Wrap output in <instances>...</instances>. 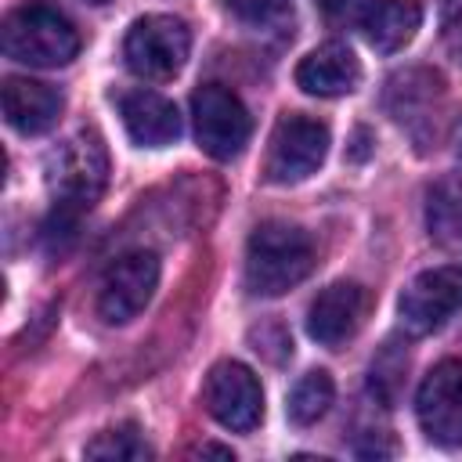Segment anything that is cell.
I'll use <instances>...</instances> for the list:
<instances>
[{
    "mask_svg": "<svg viewBox=\"0 0 462 462\" xmlns=\"http://www.w3.org/2000/svg\"><path fill=\"white\" fill-rule=\"evenodd\" d=\"M314 271V242L296 224L267 220L245 245V285L253 296H282Z\"/></svg>",
    "mask_w": 462,
    "mask_h": 462,
    "instance_id": "1",
    "label": "cell"
},
{
    "mask_svg": "<svg viewBox=\"0 0 462 462\" xmlns=\"http://www.w3.org/2000/svg\"><path fill=\"white\" fill-rule=\"evenodd\" d=\"M108 184V152L94 130H79L47 155V188L54 195V213L76 220L90 209Z\"/></svg>",
    "mask_w": 462,
    "mask_h": 462,
    "instance_id": "2",
    "label": "cell"
},
{
    "mask_svg": "<svg viewBox=\"0 0 462 462\" xmlns=\"http://www.w3.org/2000/svg\"><path fill=\"white\" fill-rule=\"evenodd\" d=\"M0 43L11 61L36 65V69H58L76 58L79 32L61 11L47 4H22L4 18Z\"/></svg>",
    "mask_w": 462,
    "mask_h": 462,
    "instance_id": "3",
    "label": "cell"
},
{
    "mask_svg": "<svg viewBox=\"0 0 462 462\" xmlns=\"http://www.w3.org/2000/svg\"><path fill=\"white\" fill-rule=\"evenodd\" d=\"M444 79L440 72L426 65L401 69L386 79L383 90V108L386 116L419 144V152L437 148L440 141V123H444Z\"/></svg>",
    "mask_w": 462,
    "mask_h": 462,
    "instance_id": "4",
    "label": "cell"
},
{
    "mask_svg": "<svg viewBox=\"0 0 462 462\" xmlns=\"http://www.w3.org/2000/svg\"><path fill=\"white\" fill-rule=\"evenodd\" d=\"M191 116H195V141L209 159H235L249 144L253 119L242 97L220 83H206L191 94Z\"/></svg>",
    "mask_w": 462,
    "mask_h": 462,
    "instance_id": "5",
    "label": "cell"
},
{
    "mask_svg": "<svg viewBox=\"0 0 462 462\" xmlns=\"http://www.w3.org/2000/svg\"><path fill=\"white\" fill-rule=\"evenodd\" d=\"M191 51V32L173 14H144L130 25L123 54L126 65L144 79H170L184 69Z\"/></svg>",
    "mask_w": 462,
    "mask_h": 462,
    "instance_id": "6",
    "label": "cell"
},
{
    "mask_svg": "<svg viewBox=\"0 0 462 462\" xmlns=\"http://www.w3.org/2000/svg\"><path fill=\"white\" fill-rule=\"evenodd\" d=\"M328 155V126L310 116H282L267 144V180L296 184L307 180Z\"/></svg>",
    "mask_w": 462,
    "mask_h": 462,
    "instance_id": "7",
    "label": "cell"
},
{
    "mask_svg": "<svg viewBox=\"0 0 462 462\" xmlns=\"http://www.w3.org/2000/svg\"><path fill=\"white\" fill-rule=\"evenodd\" d=\"M202 404L220 426L249 433L263 419V386L242 361H217L206 375Z\"/></svg>",
    "mask_w": 462,
    "mask_h": 462,
    "instance_id": "8",
    "label": "cell"
},
{
    "mask_svg": "<svg viewBox=\"0 0 462 462\" xmlns=\"http://www.w3.org/2000/svg\"><path fill=\"white\" fill-rule=\"evenodd\" d=\"M415 415L433 444L462 448V357L433 365L415 393Z\"/></svg>",
    "mask_w": 462,
    "mask_h": 462,
    "instance_id": "9",
    "label": "cell"
},
{
    "mask_svg": "<svg viewBox=\"0 0 462 462\" xmlns=\"http://www.w3.org/2000/svg\"><path fill=\"white\" fill-rule=\"evenodd\" d=\"M159 285V256L148 253V249H134V253H123L101 278V289H97V314L108 321V325H126L130 318H137L152 292Z\"/></svg>",
    "mask_w": 462,
    "mask_h": 462,
    "instance_id": "10",
    "label": "cell"
},
{
    "mask_svg": "<svg viewBox=\"0 0 462 462\" xmlns=\"http://www.w3.org/2000/svg\"><path fill=\"white\" fill-rule=\"evenodd\" d=\"M458 307H462V267L444 263V267H430L408 282V289L401 292L397 314L411 336H430Z\"/></svg>",
    "mask_w": 462,
    "mask_h": 462,
    "instance_id": "11",
    "label": "cell"
},
{
    "mask_svg": "<svg viewBox=\"0 0 462 462\" xmlns=\"http://www.w3.org/2000/svg\"><path fill=\"white\" fill-rule=\"evenodd\" d=\"M365 314H368V292L357 282H332L314 296L307 310V332L321 346L339 350L346 339L357 336Z\"/></svg>",
    "mask_w": 462,
    "mask_h": 462,
    "instance_id": "12",
    "label": "cell"
},
{
    "mask_svg": "<svg viewBox=\"0 0 462 462\" xmlns=\"http://www.w3.org/2000/svg\"><path fill=\"white\" fill-rule=\"evenodd\" d=\"M357 83H361V61L339 40L314 47L296 65V87L314 97H339V94H350Z\"/></svg>",
    "mask_w": 462,
    "mask_h": 462,
    "instance_id": "13",
    "label": "cell"
},
{
    "mask_svg": "<svg viewBox=\"0 0 462 462\" xmlns=\"http://www.w3.org/2000/svg\"><path fill=\"white\" fill-rule=\"evenodd\" d=\"M119 116H123L126 134L144 148H162L180 137L177 105L155 90H126L119 97Z\"/></svg>",
    "mask_w": 462,
    "mask_h": 462,
    "instance_id": "14",
    "label": "cell"
},
{
    "mask_svg": "<svg viewBox=\"0 0 462 462\" xmlns=\"http://www.w3.org/2000/svg\"><path fill=\"white\" fill-rule=\"evenodd\" d=\"M4 116L25 137L47 134L61 116V94L40 79L7 76L4 79Z\"/></svg>",
    "mask_w": 462,
    "mask_h": 462,
    "instance_id": "15",
    "label": "cell"
},
{
    "mask_svg": "<svg viewBox=\"0 0 462 462\" xmlns=\"http://www.w3.org/2000/svg\"><path fill=\"white\" fill-rule=\"evenodd\" d=\"M419 22H422L419 0H379V4L368 7L361 29H365V40H368L375 51L393 54V51H401L404 43H411Z\"/></svg>",
    "mask_w": 462,
    "mask_h": 462,
    "instance_id": "16",
    "label": "cell"
},
{
    "mask_svg": "<svg viewBox=\"0 0 462 462\" xmlns=\"http://www.w3.org/2000/svg\"><path fill=\"white\" fill-rule=\"evenodd\" d=\"M426 224L440 245L462 249V180L458 177H444L430 188Z\"/></svg>",
    "mask_w": 462,
    "mask_h": 462,
    "instance_id": "17",
    "label": "cell"
},
{
    "mask_svg": "<svg viewBox=\"0 0 462 462\" xmlns=\"http://www.w3.org/2000/svg\"><path fill=\"white\" fill-rule=\"evenodd\" d=\"M332 393H336L332 375H328V372H321V368H314V372L300 375V383H296V386H292V393H289L285 411H289V419H292L296 426H314V422L328 411Z\"/></svg>",
    "mask_w": 462,
    "mask_h": 462,
    "instance_id": "18",
    "label": "cell"
},
{
    "mask_svg": "<svg viewBox=\"0 0 462 462\" xmlns=\"http://www.w3.org/2000/svg\"><path fill=\"white\" fill-rule=\"evenodd\" d=\"M87 458H105V462H141V458H152V448L144 444V437L137 433V426H116V430H105L97 433L90 444H87Z\"/></svg>",
    "mask_w": 462,
    "mask_h": 462,
    "instance_id": "19",
    "label": "cell"
},
{
    "mask_svg": "<svg viewBox=\"0 0 462 462\" xmlns=\"http://www.w3.org/2000/svg\"><path fill=\"white\" fill-rule=\"evenodd\" d=\"M440 40L451 61L462 69V0H444L440 4Z\"/></svg>",
    "mask_w": 462,
    "mask_h": 462,
    "instance_id": "20",
    "label": "cell"
},
{
    "mask_svg": "<svg viewBox=\"0 0 462 462\" xmlns=\"http://www.w3.org/2000/svg\"><path fill=\"white\" fill-rule=\"evenodd\" d=\"M227 7L242 22H249V25H267V22H274V18L285 14L289 0H227Z\"/></svg>",
    "mask_w": 462,
    "mask_h": 462,
    "instance_id": "21",
    "label": "cell"
},
{
    "mask_svg": "<svg viewBox=\"0 0 462 462\" xmlns=\"http://www.w3.org/2000/svg\"><path fill=\"white\" fill-rule=\"evenodd\" d=\"M325 11H328V18L332 22H350V18H357L361 14V22H365V0H325Z\"/></svg>",
    "mask_w": 462,
    "mask_h": 462,
    "instance_id": "22",
    "label": "cell"
},
{
    "mask_svg": "<svg viewBox=\"0 0 462 462\" xmlns=\"http://www.w3.org/2000/svg\"><path fill=\"white\" fill-rule=\"evenodd\" d=\"M451 144H455V155H458V162H462V116H458L455 126H451Z\"/></svg>",
    "mask_w": 462,
    "mask_h": 462,
    "instance_id": "23",
    "label": "cell"
},
{
    "mask_svg": "<svg viewBox=\"0 0 462 462\" xmlns=\"http://www.w3.org/2000/svg\"><path fill=\"white\" fill-rule=\"evenodd\" d=\"M195 455H220V458H231V448H217V444H202Z\"/></svg>",
    "mask_w": 462,
    "mask_h": 462,
    "instance_id": "24",
    "label": "cell"
},
{
    "mask_svg": "<svg viewBox=\"0 0 462 462\" xmlns=\"http://www.w3.org/2000/svg\"><path fill=\"white\" fill-rule=\"evenodd\" d=\"M90 4H105V0H90Z\"/></svg>",
    "mask_w": 462,
    "mask_h": 462,
    "instance_id": "25",
    "label": "cell"
}]
</instances>
